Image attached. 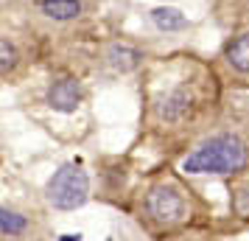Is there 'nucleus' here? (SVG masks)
Here are the masks:
<instances>
[{
    "label": "nucleus",
    "mask_w": 249,
    "mask_h": 241,
    "mask_svg": "<svg viewBox=\"0 0 249 241\" xmlns=\"http://www.w3.org/2000/svg\"><path fill=\"white\" fill-rule=\"evenodd\" d=\"M191 110H193V93H191V87H185V84H179V87H174V90H168V93H162L157 98V118L165 121V124L182 121Z\"/></svg>",
    "instance_id": "20e7f679"
},
{
    "label": "nucleus",
    "mask_w": 249,
    "mask_h": 241,
    "mask_svg": "<svg viewBox=\"0 0 249 241\" xmlns=\"http://www.w3.org/2000/svg\"><path fill=\"white\" fill-rule=\"evenodd\" d=\"M79 239H81V236H62L59 241H79Z\"/></svg>",
    "instance_id": "ddd939ff"
},
{
    "label": "nucleus",
    "mask_w": 249,
    "mask_h": 241,
    "mask_svg": "<svg viewBox=\"0 0 249 241\" xmlns=\"http://www.w3.org/2000/svg\"><path fill=\"white\" fill-rule=\"evenodd\" d=\"M17 65H20V51H17V45H14L12 39L0 37V76L12 73Z\"/></svg>",
    "instance_id": "9b49d317"
},
{
    "label": "nucleus",
    "mask_w": 249,
    "mask_h": 241,
    "mask_svg": "<svg viewBox=\"0 0 249 241\" xmlns=\"http://www.w3.org/2000/svg\"><path fill=\"white\" fill-rule=\"evenodd\" d=\"M87 196H90V177L76 163L62 166L48 183V202L59 210H76L87 202Z\"/></svg>",
    "instance_id": "f03ea898"
},
{
    "label": "nucleus",
    "mask_w": 249,
    "mask_h": 241,
    "mask_svg": "<svg viewBox=\"0 0 249 241\" xmlns=\"http://www.w3.org/2000/svg\"><path fill=\"white\" fill-rule=\"evenodd\" d=\"M36 9H39L42 17L53 20V23H70V20L81 17V12H84L81 0H39Z\"/></svg>",
    "instance_id": "423d86ee"
},
{
    "label": "nucleus",
    "mask_w": 249,
    "mask_h": 241,
    "mask_svg": "<svg viewBox=\"0 0 249 241\" xmlns=\"http://www.w3.org/2000/svg\"><path fill=\"white\" fill-rule=\"evenodd\" d=\"M227 65L238 73H249V34H238L235 39H230V45L224 51Z\"/></svg>",
    "instance_id": "6e6552de"
},
{
    "label": "nucleus",
    "mask_w": 249,
    "mask_h": 241,
    "mask_svg": "<svg viewBox=\"0 0 249 241\" xmlns=\"http://www.w3.org/2000/svg\"><path fill=\"white\" fill-rule=\"evenodd\" d=\"M25 227H28L25 216L14 213L9 207H0V236H20L25 233Z\"/></svg>",
    "instance_id": "9d476101"
},
{
    "label": "nucleus",
    "mask_w": 249,
    "mask_h": 241,
    "mask_svg": "<svg viewBox=\"0 0 249 241\" xmlns=\"http://www.w3.org/2000/svg\"><path fill=\"white\" fill-rule=\"evenodd\" d=\"M146 207L157 222H179V219H185V213H188V205H185L182 194L174 191V188H168V185L151 188V194H148V199H146Z\"/></svg>",
    "instance_id": "7ed1b4c3"
},
{
    "label": "nucleus",
    "mask_w": 249,
    "mask_h": 241,
    "mask_svg": "<svg viewBox=\"0 0 249 241\" xmlns=\"http://www.w3.org/2000/svg\"><path fill=\"white\" fill-rule=\"evenodd\" d=\"M249 163L247 143L235 135H218L210 138L204 146L193 151L182 168L188 174H235L244 171Z\"/></svg>",
    "instance_id": "f257e3e1"
},
{
    "label": "nucleus",
    "mask_w": 249,
    "mask_h": 241,
    "mask_svg": "<svg viewBox=\"0 0 249 241\" xmlns=\"http://www.w3.org/2000/svg\"><path fill=\"white\" fill-rule=\"evenodd\" d=\"M151 23L157 25L160 31H168V34H174V31H185V28H188V17H185L179 9L160 6V9H154V12H151Z\"/></svg>",
    "instance_id": "1a4fd4ad"
},
{
    "label": "nucleus",
    "mask_w": 249,
    "mask_h": 241,
    "mask_svg": "<svg viewBox=\"0 0 249 241\" xmlns=\"http://www.w3.org/2000/svg\"><path fill=\"white\" fill-rule=\"evenodd\" d=\"M81 101V84L76 79H56L48 87V107L56 112H76Z\"/></svg>",
    "instance_id": "39448f33"
},
{
    "label": "nucleus",
    "mask_w": 249,
    "mask_h": 241,
    "mask_svg": "<svg viewBox=\"0 0 249 241\" xmlns=\"http://www.w3.org/2000/svg\"><path fill=\"white\" fill-rule=\"evenodd\" d=\"M235 210H238V216L249 219V188H241L235 194Z\"/></svg>",
    "instance_id": "f8f14e48"
},
{
    "label": "nucleus",
    "mask_w": 249,
    "mask_h": 241,
    "mask_svg": "<svg viewBox=\"0 0 249 241\" xmlns=\"http://www.w3.org/2000/svg\"><path fill=\"white\" fill-rule=\"evenodd\" d=\"M140 62H143V54L132 45H124V42H115L107 51V65L118 73H132L135 68H140Z\"/></svg>",
    "instance_id": "0eeeda50"
}]
</instances>
